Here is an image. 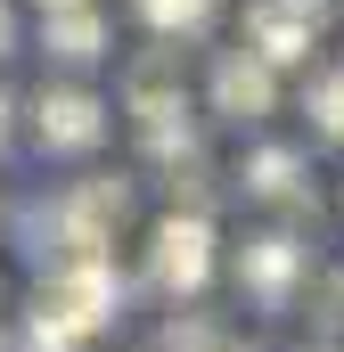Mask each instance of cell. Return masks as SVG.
Here are the masks:
<instances>
[{
	"mask_svg": "<svg viewBox=\"0 0 344 352\" xmlns=\"http://www.w3.org/2000/svg\"><path fill=\"white\" fill-rule=\"evenodd\" d=\"M320 352H336V344H320Z\"/></svg>",
	"mask_w": 344,
	"mask_h": 352,
	"instance_id": "obj_17",
	"label": "cell"
},
{
	"mask_svg": "<svg viewBox=\"0 0 344 352\" xmlns=\"http://www.w3.org/2000/svg\"><path fill=\"white\" fill-rule=\"evenodd\" d=\"M312 320H320L328 336H344V270H320V278H312Z\"/></svg>",
	"mask_w": 344,
	"mask_h": 352,
	"instance_id": "obj_12",
	"label": "cell"
},
{
	"mask_svg": "<svg viewBox=\"0 0 344 352\" xmlns=\"http://www.w3.org/2000/svg\"><path fill=\"white\" fill-rule=\"evenodd\" d=\"M0 352H25V344H8V336H0Z\"/></svg>",
	"mask_w": 344,
	"mask_h": 352,
	"instance_id": "obj_16",
	"label": "cell"
},
{
	"mask_svg": "<svg viewBox=\"0 0 344 352\" xmlns=\"http://www.w3.org/2000/svg\"><path fill=\"white\" fill-rule=\"evenodd\" d=\"M33 123H41V148H98L107 140V107L90 98V90H41V107H33Z\"/></svg>",
	"mask_w": 344,
	"mask_h": 352,
	"instance_id": "obj_5",
	"label": "cell"
},
{
	"mask_svg": "<svg viewBox=\"0 0 344 352\" xmlns=\"http://www.w3.org/2000/svg\"><path fill=\"white\" fill-rule=\"evenodd\" d=\"M320 25H328V0H255V8H246V50L279 74V66L312 58Z\"/></svg>",
	"mask_w": 344,
	"mask_h": 352,
	"instance_id": "obj_2",
	"label": "cell"
},
{
	"mask_svg": "<svg viewBox=\"0 0 344 352\" xmlns=\"http://www.w3.org/2000/svg\"><path fill=\"white\" fill-rule=\"evenodd\" d=\"M131 8H140V16H148L164 41H172V33H197V25L213 16V0H131Z\"/></svg>",
	"mask_w": 344,
	"mask_h": 352,
	"instance_id": "obj_11",
	"label": "cell"
},
{
	"mask_svg": "<svg viewBox=\"0 0 344 352\" xmlns=\"http://www.w3.org/2000/svg\"><path fill=\"white\" fill-rule=\"evenodd\" d=\"M58 8H90V0H41V16H58Z\"/></svg>",
	"mask_w": 344,
	"mask_h": 352,
	"instance_id": "obj_14",
	"label": "cell"
},
{
	"mask_svg": "<svg viewBox=\"0 0 344 352\" xmlns=\"http://www.w3.org/2000/svg\"><path fill=\"white\" fill-rule=\"evenodd\" d=\"M115 320V278L107 263H58L33 287V352H74Z\"/></svg>",
	"mask_w": 344,
	"mask_h": 352,
	"instance_id": "obj_1",
	"label": "cell"
},
{
	"mask_svg": "<svg viewBox=\"0 0 344 352\" xmlns=\"http://www.w3.org/2000/svg\"><path fill=\"white\" fill-rule=\"evenodd\" d=\"M295 238H255L246 254H238V278L255 287V295H287V278H295Z\"/></svg>",
	"mask_w": 344,
	"mask_h": 352,
	"instance_id": "obj_8",
	"label": "cell"
},
{
	"mask_svg": "<svg viewBox=\"0 0 344 352\" xmlns=\"http://www.w3.org/2000/svg\"><path fill=\"white\" fill-rule=\"evenodd\" d=\"M213 107H222V115H246V123H255V115H270V107H279V74L262 66L255 50H230V58L213 66Z\"/></svg>",
	"mask_w": 344,
	"mask_h": 352,
	"instance_id": "obj_6",
	"label": "cell"
},
{
	"mask_svg": "<svg viewBox=\"0 0 344 352\" xmlns=\"http://www.w3.org/2000/svg\"><path fill=\"white\" fill-rule=\"evenodd\" d=\"M41 41H50L66 66H90V58L107 50V16H98V8H58V16H41Z\"/></svg>",
	"mask_w": 344,
	"mask_h": 352,
	"instance_id": "obj_7",
	"label": "cell"
},
{
	"mask_svg": "<svg viewBox=\"0 0 344 352\" xmlns=\"http://www.w3.org/2000/svg\"><path fill=\"white\" fill-rule=\"evenodd\" d=\"M213 270V221L205 213H164L156 221V246H148V278L164 295H197Z\"/></svg>",
	"mask_w": 344,
	"mask_h": 352,
	"instance_id": "obj_4",
	"label": "cell"
},
{
	"mask_svg": "<svg viewBox=\"0 0 344 352\" xmlns=\"http://www.w3.org/2000/svg\"><path fill=\"white\" fill-rule=\"evenodd\" d=\"M0 140H8V98H0Z\"/></svg>",
	"mask_w": 344,
	"mask_h": 352,
	"instance_id": "obj_15",
	"label": "cell"
},
{
	"mask_svg": "<svg viewBox=\"0 0 344 352\" xmlns=\"http://www.w3.org/2000/svg\"><path fill=\"white\" fill-rule=\"evenodd\" d=\"M8 50H17V8L0 0V58H8Z\"/></svg>",
	"mask_w": 344,
	"mask_h": 352,
	"instance_id": "obj_13",
	"label": "cell"
},
{
	"mask_svg": "<svg viewBox=\"0 0 344 352\" xmlns=\"http://www.w3.org/2000/svg\"><path fill=\"white\" fill-rule=\"evenodd\" d=\"M303 107H312L320 140H344V66H320V74H312V90H303Z\"/></svg>",
	"mask_w": 344,
	"mask_h": 352,
	"instance_id": "obj_9",
	"label": "cell"
},
{
	"mask_svg": "<svg viewBox=\"0 0 344 352\" xmlns=\"http://www.w3.org/2000/svg\"><path fill=\"white\" fill-rule=\"evenodd\" d=\"M123 180H83L58 197V238H66V263H107L115 246V221H123Z\"/></svg>",
	"mask_w": 344,
	"mask_h": 352,
	"instance_id": "obj_3",
	"label": "cell"
},
{
	"mask_svg": "<svg viewBox=\"0 0 344 352\" xmlns=\"http://www.w3.org/2000/svg\"><path fill=\"white\" fill-rule=\"evenodd\" d=\"M172 352H246L222 320H205V311H189V320H172V336H164Z\"/></svg>",
	"mask_w": 344,
	"mask_h": 352,
	"instance_id": "obj_10",
	"label": "cell"
}]
</instances>
